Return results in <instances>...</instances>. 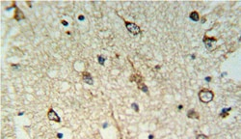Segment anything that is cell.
<instances>
[{"instance_id":"cell-1","label":"cell","mask_w":241,"mask_h":139,"mask_svg":"<svg viewBox=\"0 0 241 139\" xmlns=\"http://www.w3.org/2000/svg\"><path fill=\"white\" fill-rule=\"evenodd\" d=\"M214 98V93L209 89H202L199 92V99L202 102L204 103H208L213 100Z\"/></svg>"},{"instance_id":"cell-2","label":"cell","mask_w":241,"mask_h":139,"mask_svg":"<svg viewBox=\"0 0 241 139\" xmlns=\"http://www.w3.org/2000/svg\"><path fill=\"white\" fill-rule=\"evenodd\" d=\"M125 27L129 31V33L133 34V35H138L141 33V29L136 23L133 22H129V21H125Z\"/></svg>"},{"instance_id":"cell-3","label":"cell","mask_w":241,"mask_h":139,"mask_svg":"<svg viewBox=\"0 0 241 139\" xmlns=\"http://www.w3.org/2000/svg\"><path fill=\"white\" fill-rule=\"evenodd\" d=\"M204 43H205V46H207V48L208 50H213L214 48H215V46H214V44L217 43V39L216 38H209V37H207V35L204 37Z\"/></svg>"},{"instance_id":"cell-4","label":"cell","mask_w":241,"mask_h":139,"mask_svg":"<svg viewBox=\"0 0 241 139\" xmlns=\"http://www.w3.org/2000/svg\"><path fill=\"white\" fill-rule=\"evenodd\" d=\"M48 119L50 120V121H54V122H57V123H60L61 122L60 117L58 116V114L52 108L49 109V111H48Z\"/></svg>"},{"instance_id":"cell-5","label":"cell","mask_w":241,"mask_h":139,"mask_svg":"<svg viewBox=\"0 0 241 139\" xmlns=\"http://www.w3.org/2000/svg\"><path fill=\"white\" fill-rule=\"evenodd\" d=\"M82 79H83V81L85 82V83H87L88 85H93L94 84V80H93L92 75H91L88 72L82 73Z\"/></svg>"},{"instance_id":"cell-6","label":"cell","mask_w":241,"mask_h":139,"mask_svg":"<svg viewBox=\"0 0 241 139\" xmlns=\"http://www.w3.org/2000/svg\"><path fill=\"white\" fill-rule=\"evenodd\" d=\"M24 14H23V12L20 10L19 7H17L16 6V12H14V19L17 20V21H19V20H21L24 19Z\"/></svg>"},{"instance_id":"cell-7","label":"cell","mask_w":241,"mask_h":139,"mask_svg":"<svg viewBox=\"0 0 241 139\" xmlns=\"http://www.w3.org/2000/svg\"><path fill=\"white\" fill-rule=\"evenodd\" d=\"M143 80H144L143 77L141 75H132L130 76V81L131 82H136V83L138 84V86H139L140 84L144 83Z\"/></svg>"},{"instance_id":"cell-8","label":"cell","mask_w":241,"mask_h":139,"mask_svg":"<svg viewBox=\"0 0 241 139\" xmlns=\"http://www.w3.org/2000/svg\"><path fill=\"white\" fill-rule=\"evenodd\" d=\"M187 117L190 118V119H199L200 115L198 112L195 111L194 109H190V110L187 112Z\"/></svg>"},{"instance_id":"cell-9","label":"cell","mask_w":241,"mask_h":139,"mask_svg":"<svg viewBox=\"0 0 241 139\" xmlns=\"http://www.w3.org/2000/svg\"><path fill=\"white\" fill-rule=\"evenodd\" d=\"M190 19L193 20V21H199L200 19V16H199V13L196 11L192 12V13L190 14Z\"/></svg>"},{"instance_id":"cell-10","label":"cell","mask_w":241,"mask_h":139,"mask_svg":"<svg viewBox=\"0 0 241 139\" xmlns=\"http://www.w3.org/2000/svg\"><path fill=\"white\" fill-rule=\"evenodd\" d=\"M138 88H139L140 90H142L143 92H145V93H148V92H149V90H148V87H147L146 85L144 84V83L140 84L139 86H138Z\"/></svg>"},{"instance_id":"cell-11","label":"cell","mask_w":241,"mask_h":139,"mask_svg":"<svg viewBox=\"0 0 241 139\" xmlns=\"http://www.w3.org/2000/svg\"><path fill=\"white\" fill-rule=\"evenodd\" d=\"M231 107L230 108H228L227 110H226V109H224V110L222 111V113H221V117L222 118H225V117H227L228 115H229V111H231Z\"/></svg>"},{"instance_id":"cell-12","label":"cell","mask_w":241,"mask_h":139,"mask_svg":"<svg viewBox=\"0 0 241 139\" xmlns=\"http://www.w3.org/2000/svg\"><path fill=\"white\" fill-rule=\"evenodd\" d=\"M197 139H208V137L205 134H199L198 136H197Z\"/></svg>"},{"instance_id":"cell-13","label":"cell","mask_w":241,"mask_h":139,"mask_svg":"<svg viewBox=\"0 0 241 139\" xmlns=\"http://www.w3.org/2000/svg\"><path fill=\"white\" fill-rule=\"evenodd\" d=\"M98 63L101 65L104 64V58L102 57V56H98Z\"/></svg>"},{"instance_id":"cell-14","label":"cell","mask_w":241,"mask_h":139,"mask_svg":"<svg viewBox=\"0 0 241 139\" xmlns=\"http://www.w3.org/2000/svg\"><path fill=\"white\" fill-rule=\"evenodd\" d=\"M132 107H134V109H135V111H139V109H138V106H137V104H135V103H133V104H132Z\"/></svg>"},{"instance_id":"cell-15","label":"cell","mask_w":241,"mask_h":139,"mask_svg":"<svg viewBox=\"0 0 241 139\" xmlns=\"http://www.w3.org/2000/svg\"><path fill=\"white\" fill-rule=\"evenodd\" d=\"M62 23H63L64 25H67V21H65V20H63V21H62Z\"/></svg>"}]
</instances>
